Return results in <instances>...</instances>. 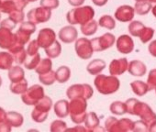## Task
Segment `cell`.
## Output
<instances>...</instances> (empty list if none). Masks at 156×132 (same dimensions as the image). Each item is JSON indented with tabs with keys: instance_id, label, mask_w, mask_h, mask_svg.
<instances>
[{
	"instance_id": "cell-1",
	"label": "cell",
	"mask_w": 156,
	"mask_h": 132,
	"mask_svg": "<svg viewBox=\"0 0 156 132\" xmlns=\"http://www.w3.org/2000/svg\"><path fill=\"white\" fill-rule=\"evenodd\" d=\"M125 105L127 113L140 116V118L146 122L148 125H150L152 121L156 120V114L146 103L140 102L135 98H130L126 101Z\"/></svg>"
},
{
	"instance_id": "cell-2",
	"label": "cell",
	"mask_w": 156,
	"mask_h": 132,
	"mask_svg": "<svg viewBox=\"0 0 156 132\" xmlns=\"http://www.w3.org/2000/svg\"><path fill=\"white\" fill-rule=\"evenodd\" d=\"M96 85L98 88V91L102 94L108 95L113 94L118 91L119 88V81L115 76H98L96 81Z\"/></svg>"
},
{
	"instance_id": "cell-3",
	"label": "cell",
	"mask_w": 156,
	"mask_h": 132,
	"mask_svg": "<svg viewBox=\"0 0 156 132\" xmlns=\"http://www.w3.org/2000/svg\"><path fill=\"white\" fill-rule=\"evenodd\" d=\"M106 126L110 131H133L134 122L129 118L117 120L115 117H109L106 122Z\"/></svg>"
},
{
	"instance_id": "cell-4",
	"label": "cell",
	"mask_w": 156,
	"mask_h": 132,
	"mask_svg": "<svg viewBox=\"0 0 156 132\" xmlns=\"http://www.w3.org/2000/svg\"><path fill=\"white\" fill-rule=\"evenodd\" d=\"M117 49L119 52L128 54L132 52L134 49L133 40L129 35H122L117 40Z\"/></svg>"
},
{
	"instance_id": "cell-5",
	"label": "cell",
	"mask_w": 156,
	"mask_h": 132,
	"mask_svg": "<svg viewBox=\"0 0 156 132\" xmlns=\"http://www.w3.org/2000/svg\"><path fill=\"white\" fill-rule=\"evenodd\" d=\"M134 9L130 6H121L115 12V18L121 22L131 21L134 18Z\"/></svg>"
},
{
	"instance_id": "cell-6",
	"label": "cell",
	"mask_w": 156,
	"mask_h": 132,
	"mask_svg": "<svg viewBox=\"0 0 156 132\" xmlns=\"http://www.w3.org/2000/svg\"><path fill=\"white\" fill-rule=\"evenodd\" d=\"M128 61L126 58L114 60L109 66V72L112 75H119L128 70Z\"/></svg>"
},
{
	"instance_id": "cell-7",
	"label": "cell",
	"mask_w": 156,
	"mask_h": 132,
	"mask_svg": "<svg viewBox=\"0 0 156 132\" xmlns=\"http://www.w3.org/2000/svg\"><path fill=\"white\" fill-rule=\"evenodd\" d=\"M128 71L133 76H143L147 72V67L141 61L134 60L128 65Z\"/></svg>"
},
{
	"instance_id": "cell-8",
	"label": "cell",
	"mask_w": 156,
	"mask_h": 132,
	"mask_svg": "<svg viewBox=\"0 0 156 132\" xmlns=\"http://www.w3.org/2000/svg\"><path fill=\"white\" fill-rule=\"evenodd\" d=\"M97 41H98V47L97 48L98 50H106L109 47H111L114 42H115V37L114 35L110 34V33H107L104 36L100 37L99 39L96 40Z\"/></svg>"
},
{
	"instance_id": "cell-9",
	"label": "cell",
	"mask_w": 156,
	"mask_h": 132,
	"mask_svg": "<svg viewBox=\"0 0 156 132\" xmlns=\"http://www.w3.org/2000/svg\"><path fill=\"white\" fill-rule=\"evenodd\" d=\"M130 87L133 91V93L138 96H145L150 90L146 83L142 81H134L130 84Z\"/></svg>"
},
{
	"instance_id": "cell-10",
	"label": "cell",
	"mask_w": 156,
	"mask_h": 132,
	"mask_svg": "<svg viewBox=\"0 0 156 132\" xmlns=\"http://www.w3.org/2000/svg\"><path fill=\"white\" fill-rule=\"evenodd\" d=\"M151 3L149 1H136V4L134 6V12L137 15L143 16L147 15L151 10Z\"/></svg>"
},
{
	"instance_id": "cell-11",
	"label": "cell",
	"mask_w": 156,
	"mask_h": 132,
	"mask_svg": "<svg viewBox=\"0 0 156 132\" xmlns=\"http://www.w3.org/2000/svg\"><path fill=\"white\" fill-rule=\"evenodd\" d=\"M153 35H154V30L151 28H149V27L145 26L142 29V30L140 31V33L139 35V38H140V41L142 43H147L151 40Z\"/></svg>"
},
{
	"instance_id": "cell-12",
	"label": "cell",
	"mask_w": 156,
	"mask_h": 132,
	"mask_svg": "<svg viewBox=\"0 0 156 132\" xmlns=\"http://www.w3.org/2000/svg\"><path fill=\"white\" fill-rule=\"evenodd\" d=\"M145 26L143 25V23H141L140 21H132L129 26V33L133 36V37H139L140 31L142 30V29Z\"/></svg>"
},
{
	"instance_id": "cell-13",
	"label": "cell",
	"mask_w": 156,
	"mask_h": 132,
	"mask_svg": "<svg viewBox=\"0 0 156 132\" xmlns=\"http://www.w3.org/2000/svg\"><path fill=\"white\" fill-rule=\"evenodd\" d=\"M110 110L112 113H114L116 115H123V114L127 113L125 103H122L120 101L114 102L110 106Z\"/></svg>"
},
{
	"instance_id": "cell-14",
	"label": "cell",
	"mask_w": 156,
	"mask_h": 132,
	"mask_svg": "<svg viewBox=\"0 0 156 132\" xmlns=\"http://www.w3.org/2000/svg\"><path fill=\"white\" fill-rule=\"evenodd\" d=\"M99 22L102 27H105L108 30H113L116 26L115 20L110 16H104L103 18L100 19Z\"/></svg>"
},
{
	"instance_id": "cell-15",
	"label": "cell",
	"mask_w": 156,
	"mask_h": 132,
	"mask_svg": "<svg viewBox=\"0 0 156 132\" xmlns=\"http://www.w3.org/2000/svg\"><path fill=\"white\" fill-rule=\"evenodd\" d=\"M146 84L149 87V90H154L156 88V69L150 71Z\"/></svg>"
},
{
	"instance_id": "cell-16",
	"label": "cell",
	"mask_w": 156,
	"mask_h": 132,
	"mask_svg": "<svg viewBox=\"0 0 156 132\" xmlns=\"http://www.w3.org/2000/svg\"><path fill=\"white\" fill-rule=\"evenodd\" d=\"M148 127L149 125L143 120L137 121V122H134L133 131H148Z\"/></svg>"
},
{
	"instance_id": "cell-17",
	"label": "cell",
	"mask_w": 156,
	"mask_h": 132,
	"mask_svg": "<svg viewBox=\"0 0 156 132\" xmlns=\"http://www.w3.org/2000/svg\"><path fill=\"white\" fill-rule=\"evenodd\" d=\"M148 50H149V52L153 56V57H156V40H152L149 47H148Z\"/></svg>"
},
{
	"instance_id": "cell-18",
	"label": "cell",
	"mask_w": 156,
	"mask_h": 132,
	"mask_svg": "<svg viewBox=\"0 0 156 132\" xmlns=\"http://www.w3.org/2000/svg\"><path fill=\"white\" fill-rule=\"evenodd\" d=\"M148 131H151V132H156V120L152 121L149 127H148Z\"/></svg>"
},
{
	"instance_id": "cell-19",
	"label": "cell",
	"mask_w": 156,
	"mask_h": 132,
	"mask_svg": "<svg viewBox=\"0 0 156 132\" xmlns=\"http://www.w3.org/2000/svg\"><path fill=\"white\" fill-rule=\"evenodd\" d=\"M108 2V0H94V3L98 6H103Z\"/></svg>"
},
{
	"instance_id": "cell-20",
	"label": "cell",
	"mask_w": 156,
	"mask_h": 132,
	"mask_svg": "<svg viewBox=\"0 0 156 132\" xmlns=\"http://www.w3.org/2000/svg\"><path fill=\"white\" fill-rule=\"evenodd\" d=\"M151 12H152V15L156 18V5L151 8Z\"/></svg>"
},
{
	"instance_id": "cell-21",
	"label": "cell",
	"mask_w": 156,
	"mask_h": 132,
	"mask_svg": "<svg viewBox=\"0 0 156 132\" xmlns=\"http://www.w3.org/2000/svg\"><path fill=\"white\" fill-rule=\"evenodd\" d=\"M148 1L151 3H156V0H148Z\"/></svg>"
},
{
	"instance_id": "cell-22",
	"label": "cell",
	"mask_w": 156,
	"mask_h": 132,
	"mask_svg": "<svg viewBox=\"0 0 156 132\" xmlns=\"http://www.w3.org/2000/svg\"><path fill=\"white\" fill-rule=\"evenodd\" d=\"M135 1H148V0H135Z\"/></svg>"
},
{
	"instance_id": "cell-23",
	"label": "cell",
	"mask_w": 156,
	"mask_h": 132,
	"mask_svg": "<svg viewBox=\"0 0 156 132\" xmlns=\"http://www.w3.org/2000/svg\"><path fill=\"white\" fill-rule=\"evenodd\" d=\"M154 90H155V93H156V88H155V89H154Z\"/></svg>"
}]
</instances>
